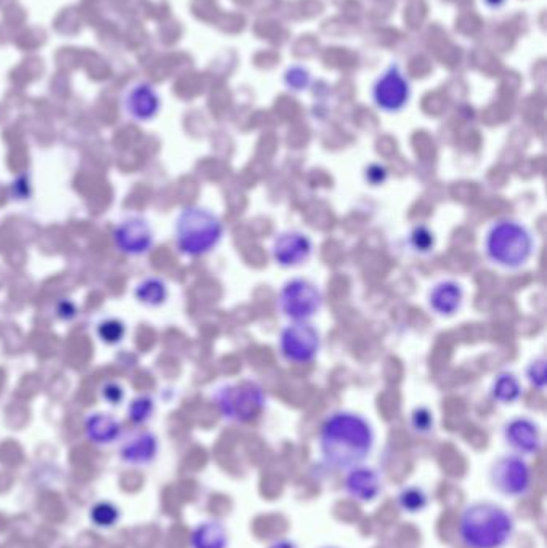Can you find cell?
<instances>
[{
  "instance_id": "cell-9",
  "label": "cell",
  "mask_w": 547,
  "mask_h": 548,
  "mask_svg": "<svg viewBox=\"0 0 547 548\" xmlns=\"http://www.w3.org/2000/svg\"><path fill=\"white\" fill-rule=\"evenodd\" d=\"M113 241L121 254L142 257L151 252L155 246V233L147 218L140 215H130L115 228Z\"/></svg>"
},
{
  "instance_id": "cell-27",
  "label": "cell",
  "mask_w": 547,
  "mask_h": 548,
  "mask_svg": "<svg viewBox=\"0 0 547 548\" xmlns=\"http://www.w3.org/2000/svg\"><path fill=\"white\" fill-rule=\"evenodd\" d=\"M411 427L420 435H429L433 430V414L427 408H418L412 411Z\"/></svg>"
},
{
  "instance_id": "cell-16",
  "label": "cell",
  "mask_w": 547,
  "mask_h": 548,
  "mask_svg": "<svg viewBox=\"0 0 547 548\" xmlns=\"http://www.w3.org/2000/svg\"><path fill=\"white\" fill-rule=\"evenodd\" d=\"M157 438L149 431H142L128 438L121 448L122 461L132 465H147L155 461L157 455Z\"/></svg>"
},
{
  "instance_id": "cell-28",
  "label": "cell",
  "mask_w": 547,
  "mask_h": 548,
  "mask_svg": "<svg viewBox=\"0 0 547 548\" xmlns=\"http://www.w3.org/2000/svg\"><path fill=\"white\" fill-rule=\"evenodd\" d=\"M100 395H102L103 401L108 402L109 406H117V404H121L126 393H124L121 383H117L116 381H106L100 388Z\"/></svg>"
},
{
  "instance_id": "cell-25",
  "label": "cell",
  "mask_w": 547,
  "mask_h": 548,
  "mask_svg": "<svg viewBox=\"0 0 547 548\" xmlns=\"http://www.w3.org/2000/svg\"><path fill=\"white\" fill-rule=\"evenodd\" d=\"M153 412H155V401L151 396H138L128 406V417L137 425L148 421Z\"/></svg>"
},
{
  "instance_id": "cell-8",
  "label": "cell",
  "mask_w": 547,
  "mask_h": 548,
  "mask_svg": "<svg viewBox=\"0 0 547 548\" xmlns=\"http://www.w3.org/2000/svg\"><path fill=\"white\" fill-rule=\"evenodd\" d=\"M321 348V337L309 321L292 322L281 330L279 350L286 361L307 364L317 358Z\"/></svg>"
},
{
  "instance_id": "cell-24",
  "label": "cell",
  "mask_w": 547,
  "mask_h": 548,
  "mask_svg": "<svg viewBox=\"0 0 547 548\" xmlns=\"http://www.w3.org/2000/svg\"><path fill=\"white\" fill-rule=\"evenodd\" d=\"M408 244L416 254H431L435 248V234L429 228L420 225V227L414 228L410 233Z\"/></svg>"
},
{
  "instance_id": "cell-17",
  "label": "cell",
  "mask_w": 547,
  "mask_h": 548,
  "mask_svg": "<svg viewBox=\"0 0 547 548\" xmlns=\"http://www.w3.org/2000/svg\"><path fill=\"white\" fill-rule=\"evenodd\" d=\"M84 430L90 441L100 444V446H106V444L115 442L121 436L122 427L113 415L95 412L86 419Z\"/></svg>"
},
{
  "instance_id": "cell-1",
  "label": "cell",
  "mask_w": 547,
  "mask_h": 548,
  "mask_svg": "<svg viewBox=\"0 0 547 548\" xmlns=\"http://www.w3.org/2000/svg\"><path fill=\"white\" fill-rule=\"evenodd\" d=\"M374 442L376 433L371 421L351 411L328 415L318 436L321 461L331 470H350L365 463Z\"/></svg>"
},
{
  "instance_id": "cell-29",
  "label": "cell",
  "mask_w": 547,
  "mask_h": 548,
  "mask_svg": "<svg viewBox=\"0 0 547 548\" xmlns=\"http://www.w3.org/2000/svg\"><path fill=\"white\" fill-rule=\"evenodd\" d=\"M56 316L63 321H71L77 316V308L73 301L65 299V300L58 301V305H56Z\"/></svg>"
},
{
  "instance_id": "cell-2",
  "label": "cell",
  "mask_w": 547,
  "mask_h": 548,
  "mask_svg": "<svg viewBox=\"0 0 547 548\" xmlns=\"http://www.w3.org/2000/svg\"><path fill=\"white\" fill-rule=\"evenodd\" d=\"M458 533L467 548H504L512 541L515 520L491 501H475L462 510Z\"/></svg>"
},
{
  "instance_id": "cell-4",
  "label": "cell",
  "mask_w": 547,
  "mask_h": 548,
  "mask_svg": "<svg viewBox=\"0 0 547 548\" xmlns=\"http://www.w3.org/2000/svg\"><path fill=\"white\" fill-rule=\"evenodd\" d=\"M225 227L209 208L189 206L177 215L174 239L178 252L187 257H203L222 242Z\"/></svg>"
},
{
  "instance_id": "cell-21",
  "label": "cell",
  "mask_w": 547,
  "mask_h": 548,
  "mask_svg": "<svg viewBox=\"0 0 547 548\" xmlns=\"http://www.w3.org/2000/svg\"><path fill=\"white\" fill-rule=\"evenodd\" d=\"M400 510L408 515H418L429 507V495L420 486H408L397 495Z\"/></svg>"
},
{
  "instance_id": "cell-14",
  "label": "cell",
  "mask_w": 547,
  "mask_h": 548,
  "mask_svg": "<svg viewBox=\"0 0 547 548\" xmlns=\"http://www.w3.org/2000/svg\"><path fill=\"white\" fill-rule=\"evenodd\" d=\"M161 109V98L155 88L148 84H137L127 90L124 96V111L130 119L137 122H149L155 119Z\"/></svg>"
},
{
  "instance_id": "cell-13",
  "label": "cell",
  "mask_w": 547,
  "mask_h": 548,
  "mask_svg": "<svg viewBox=\"0 0 547 548\" xmlns=\"http://www.w3.org/2000/svg\"><path fill=\"white\" fill-rule=\"evenodd\" d=\"M344 489L353 501L359 503H371L384 491L382 476L376 468L359 465L347 470L344 480Z\"/></svg>"
},
{
  "instance_id": "cell-18",
  "label": "cell",
  "mask_w": 547,
  "mask_h": 548,
  "mask_svg": "<svg viewBox=\"0 0 547 548\" xmlns=\"http://www.w3.org/2000/svg\"><path fill=\"white\" fill-rule=\"evenodd\" d=\"M228 531L218 522L199 523L191 533V548H228Z\"/></svg>"
},
{
  "instance_id": "cell-3",
  "label": "cell",
  "mask_w": 547,
  "mask_h": 548,
  "mask_svg": "<svg viewBox=\"0 0 547 548\" xmlns=\"http://www.w3.org/2000/svg\"><path fill=\"white\" fill-rule=\"evenodd\" d=\"M536 242L530 228L512 218L494 221L483 238V252L490 263L507 271H517L532 260Z\"/></svg>"
},
{
  "instance_id": "cell-23",
  "label": "cell",
  "mask_w": 547,
  "mask_h": 548,
  "mask_svg": "<svg viewBox=\"0 0 547 548\" xmlns=\"http://www.w3.org/2000/svg\"><path fill=\"white\" fill-rule=\"evenodd\" d=\"M119 508L113 505L111 502H98L90 510V520L96 528H111L119 522Z\"/></svg>"
},
{
  "instance_id": "cell-22",
  "label": "cell",
  "mask_w": 547,
  "mask_h": 548,
  "mask_svg": "<svg viewBox=\"0 0 547 548\" xmlns=\"http://www.w3.org/2000/svg\"><path fill=\"white\" fill-rule=\"evenodd\" d=\"M126 324L117 318H105L96 324V335L106 345H117L126 337Z\"/></svg>"
},
{
  "instance_id": "cell-26",
  "label": "cell",
  "mask_w": 547,
  "mask_h": 548,
  "mask_svg": "<svg viewBox=\"0 0 547 548\" xmlns=\"http://www.w3.org/2000/svg\"><path fill=\"white\" fill-rule=\"evenodd\" d=\"M547 361L544 356L536 358L533 362H530V366L527 368V379L536 390L544 391L546 390L547 374H546Z\"/></svg>"
},
{
  "instance_id": "cell-5",
  "label": "cell",
  "mask_w": 547,
  "mask_h": 548,
  "mask_svg": "<svg viewBox=\"0 0 547 548\" xmlns=\"http://www.w3.org/2000/svg\"><path fill=\"white\" fill-rule=\"evenodd\" d=\"M214 401L223 419L248 423L262 414L267 406V395L257 381H244L217 388Z\"/></svg>"
},
{
  "instance_id": "cell-32",
  "label": "cell",
  "mask_w": 547,
  "mask_h": 548,
  "mask_svg": "<svg viewBox=\"0 0 547 548\" xmlns=\"http://www.w3.org/2000/svg\"><path fill=\"white\" fill-rule=\"evenodd\" d=\"M323 548H338V547H323Z\"/></svg>"
},
{
  "instance_id": "cell-7",
  "label": "cell",
  "mask_w": 547,
  "mask_h": 548,
  "mask_svg": "<svg viewBox=\"0 0 547 548\" xmlns=\"http://www.w3.org/2000/svg\"><path fill=\"white\" fill-rule=\"evenodd\" d=\"M323 307V295L313 282L296 278L286 282L278 295V308L291 321H309Z\"/></svg>"
},
{
  "instance_id": "cell-6",
  "label": "cell",
  "mask_w": 547,
  "mask_h": 548,
  "mask_svg": "<svg viewBox=\"0 0 547 548\" xmlns=\"http://www.w3.org/2000/svg\"><path fill=\"white\" fill-rule=\"evenodd\" d=\"M488 476L491 488L509 499L525 497L533 486L532 468L522 455H501L491 463Z\"/></svg>"
},
{
  "instance_id": "cell-31",
  "label": "cell",
  "mask_w": 547,
  "mask_h": 548,
  "mask_svg": "<svg viewBox=\"0 0 547 548\" xmlns=\"http://www.w3.org/2000/svg\"><path fill=\"white\" fill-rule=\"evenodd\" d=\"M268 548H299L298 543L296 542L291 541V539H279V541H275L271 543Z\"/></svg>"
},
{
  "instance_id": "cell-10",
  "label": "cell",
  "mask_w": 547,
  "mask_h": 548,
  "mask_svg": "<svg viewBox=\"0 0 547 548\" xmlns=\"http://www.w3.org/2000/svg\"><path fill=\"white\" fill-rule=\"evenodd\" d=\"M411 96L410 82L397 65H392L372 87V100L385 113H399Z\"/></svg>"
},
{
  "instance_id": "cell-11",
  "label": "cell",
  "mask_w": 547,
  "mask_h": 548,
  "mask_svg": "<svg viewBox=\"0 0 547 548\" xmlns=\"http://www.w3.org/2000/svg\"><path fill=\"white\" fill-rule=\"evenodd\" d=\"M313 252V242L300 231H284L278 234L271 244V257L279 267L294 268L309 260Z\"/></svg>"
},
{
  "instance_id": "cell-30",
  "label": "cell",
  "mask_w": 547,
  "mask_h": 548,
  "mask_svg": "<svg viewBox=\"0 0 547 548\" xmlns=\"http://www.w3.org/2000/svg\"><path fill=\"white\" fill-rule=\"evenodd\" d=\"M289 76H291V77H288V84L296 88V90H302V88L307 87V84H309V74L299 69V74H296V71H291Z\"/></svg>"
},
{
  "instance_id": "cell-12",
  "label": "cell",
  "mask_w": 547,
  "mask_h": 548,
  "mask_svg": "<svg viewBox=\"0 0 547 548\" xmlns=\"http://www.w3.org/2000/svg\"><path fill=\"white\" fill-rule=\"evenodd\" d=\"M504 441L517 455H536L542 448L540 425L528 417H515L502 430Z\"/></svg>"
},
{
  "instance_id": "cell-19",
  "label": "cell",
  "mask_w": 547,
  "mask_h": 548,
  "mask_svg": "<svg viewBox=\"0 0 547 548\" xmlns=\"http://www.w3.org/2000/svg\"><path fill=\"white\" fill-rule=\"evenodd\" d=\"M137 301L142 303L145 307L156 308L161 307L169 297L167 284L156 276H148L138 282L134 290Z\"/></svg>"
},
{
  "instance_id": "cell-20",
  "label": "cell",
  "mask_w": 547,
  "mask_h": 548,
  "mask_svg": "<svg viewBox=\"0 0 547 548\" xmlns=\"http://www.w3.org/2000/svg\"><path fill=\"white\" fill-rule=\"evenodd\" d=\"M490 393L500 404H513L521 400V381L512 372H502L494 379Z\"/></svg>"
},
{
  "instance_id": "cell-15",
  "label": "cell",
  "mask_w": 547,
  "mask_h": 548,
  "mask_svg": "<svg viewBox=\"0 0 547 548\" xmlns=\"http://www.w3.org/2000/svg\"><path fill=\"white\" fill-rule=\"evenodd\" d=\"M464 301V289L451 279L440 281L429 290L427 303L435 315L450 318L460 311Z\"/></svg>"
}]
</instances>
